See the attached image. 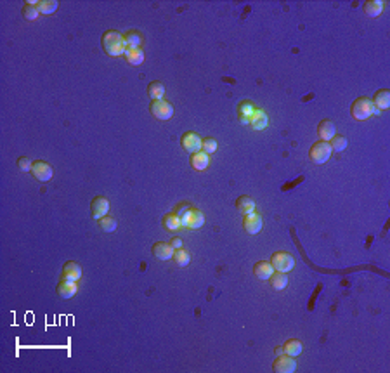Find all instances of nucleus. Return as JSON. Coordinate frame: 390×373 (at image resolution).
<instances>
[{"mask_svg": "<svg viewBox=\"0 0 390 373\" xmlns=\"http://www.w3.org/2000/svg\"><path fill=\"white\" fill-rule=\"evenodd\" d=\"M149 112L155 118L158 120H170L174 116V106H172L168 101H153L151 106H149Z\"/></svg>", "mask_w": 390, "mask_h": 373, "instance_id": "6", "label": "nucleus"}, {"mask_svg": "<svg viewBox=\"0 0 390 373\" xmlns=\"http://www.w3.org/2000/svg\"><path fill=\"white\" fill-rule=\"evenodd\" d=\"M371 103H373L374 108H378L380 112H382V110H387V108H390V91H387V89L378 91L376 94H374L373 99H371Z\"/></svg>", "mask_w": 390, "mask_h": 373, "instance_id": "17", "label": "nucleus"}, {"mask_svg": "<svg viewBox=\"0 0 390 373\" xmlns=\"http://www.w3.org/2000/svg\"><path fill=\"white\" fill-rule=\"evenodd\" d=\"M90 210H92V217L97 219V221L103 219L104 215H107V210H109V202H107V198H104V196H96V198L92 200Z\"/></svg>", "mask_w": 390, "mask_h": 373, "instance_id": "11", "label": "nucleus"}, {"mask_svg": "<svg viewBox=\"0 0 390 373\" xmlns=\"http://www.w3.org/2000/svg\"><path fill=\"white\" fill-rule=\"evenodd\" d=\"M271 264L274 267V271H279V273H288L295 267V259L291 254L288 252H276L271 257Z\"/></svg>", "mask_w": 390, "mask_h": 373, "instance_id": "5", "label": "nucleus"}, {"mask_svg": "<svg viewBox=\"0 0 390 373\" xmlns=\"http://www.w3.org/2000/svg\"><path fill=\"white\" fill-rule=\"evenodd\" d=\"M103 49L107 56L118 57L122 54H125V42L124 35L116 30H107L103 35Z\"/></svg>", "mask_w": 390, "mask_h": 373, "instance_id": "1", "label": "nucleus"}, {"mask_svg": "<svg viewBox=\"0 0 390 373\" xmlns=\"http://www.w3.org/2000/svg\"><path fill=\"white\" fill-rule=\"evenodd\" d=\"M63 280H70V281H78L82 278V267L76 264V262L70 261L64 264L63 267V274H61Z\"/></svg>", "mask_w": 390, "mask_h": 373, "instance_id": "15", "label": "nucleus"}, {"mask_svg": "<svg viewBox=\"0 0 390 373\" xmlns=\"http://www.w3.org/2000/svg\"><path fill=\"white\" fill-rule=\"evenodd\" d=\"M124 42H125V49H134V47H141L142 44V35L136 30L132 32H127L124 35Z\"/></svg>", "mask_w": 390, "mask_h": 373, "instance_id": "23", "label": "nucleus"}, {"mask_svg": "<svg viewBox=\"0 0 390 373\" xmlns=\"http://www.w3.org/2000/svg\"><path fill=\"white\" fill-rule=\"evenodd\" d=\"M99 226L106 233H115L116 231V219L111 215H104L103 219H99Z\"/></svg>", "mask_w": 390, "mask_h": 373, "instance_id": "32", "label": "nucleus"}, {"mask_svg": "<svg viewBox=\"0 0 390 373\" xmlns=\"http://www.w3.org/2000/svg\"><path fill=\"white\" fill-rule=\"evenodd\" d=\"M267 123H269V118L267 115L262 112V110H255L253 115L250 118V125L255 129V131H264L267 127Z\"/></svg>", "mask_w": 390, "mask_h": 373, "instance_id": "19", "label": "nucleus"}, {"mask_svg": "<svg viewBox=\"0 0 390 373\" xmlns=\"http://www.w3.org/2000/svg\"><path fill=\"white\" fill-rule=\"evenodd\" d=\"M217 148H219V144H217V141H215L213 137H207V139H203V143H201V151L207 153V155L215 153Z\"/></svg>", "mask_w": 390, "mask_h": 373, "instance_id": "34", "label": "nucleus"}, {"mask_svg": "<svg viewBox=\"0 0 390 373\" xmlns=\"http://www.w3.org/2000/svg\"><path fill=\"white\" fill-rule=\"evenodd\" d=\"M76 290H78L76 281H70V280L61 278V281L57 283V286H56V294L59 295L61 298H71V297H75Z\"/></svg>", "mask_w": 390, "mask_h": 373, "instance_id": "12", "label": "nucleus"}, {"mask_svg": "<svg viewBox=\"0 0 390 373\" xmlns=\"http://www.w3.org/2000/svg\"><path fill=\"white\" fill-rule=\"evenodd\" d=\"M269 281H271V286L274 290H284L288 286V276L286 273H279V271H274V274H272L271 278H269Z\"/></svg>", "mask_w": 390, "mask_h": 373, "instance_id": "25", "label": "nucleus"}, {"mask_svg": "<svg viewBox=\"0 0 390 373\" xmlns=\"http://www.w3.org/2000/svg\"><path fill=\"white\" fill-rule=\"evenodd\" d=\"M331 153H333V149H331L330 143H326V141H318V143L312 144L311 151H309V158H311V162L316 163V165H322V163H326L328 160H330Z\"/></svg>", "mask_w": 390, "mask_h": 373, "instance_id": "2", "label": "nucleus"}, {"mask_svg": "<svg viewBox=\"0 0 390 373\" xmlns=\"http://www.w3.org/2000/svg\"><path fill=\"white\" fill-rule=\"evenodd\" d=\"M170 246L174 248V250H179V248H184V242H182V238H179V236H174V238L170 240Z\"/></svg>", "mask_w": 390, "mask_h": 373, "instance_id": "37", "label": "nucleus"}, {"mask_svg": "<svg viewBox=\"0 0 390 373\" xmlns=\"http://www.w3.org/2000/svg\"><path fill=\"white\" fill-rule=\"evenodd\" d=\"M32 174L36 181H40V183H47V181L52 179V175H54V170H52V167L47 162H35L33 163Z\"/></svg>", "mask_w": 390, "mask_h": 373, "instance_id": "9", "label": "nucleus"}, {"mask_svg": "<svg viewBox=\"0 0 390 373\" xmlns=\"http://www.w3.org/2000/svg\"><path fill=\"white\" fill-rule=\"evenodd\" d=\"M201 143H203V139H201L196 132H186V134L182 135V139H180L182 148L187 151V153H191V155L201 151Z\"/></svg>", "mask_w": 390, "mask_h": 373, "instance_id": "8", "label": "nucleus"}, {"mask_svg": "<svg viewBox=\"0 0 390 373\" xmlns=\"http://www.w3.org/2000/svg\"><path fill=\"white\" fill-rule=\"evenodd\" d=\"M125 56H127V61L132 66H141L144 63V52L141 47L125 49Z\"/></svg>", "mask_w": 390, "mask_h": 373, "instance_id": "21", "label": "nucleus"}, {"mask_svg": "<svg viewBox=\"0 0 390 373\" xmlns=\"http://www.w3.org/2000/svg\"><path fill=\"white\" fill-rule=\"evenodd\" d=\"M362 9H364V12H366L370 18H376V16H380V14H382L383 2H382V0H368V2H364Z\"/></svg>", "mask_w": 390, "mask_h": 373, "instance_id": "22", "label": "nucleus"}, {"mask_svg": "<svg viewBox=\"0 0 390 373\" xmlns=\"http://www.w3.org/2000/svg\"><path fill=\"white\" fill-rule=\"evenodd\" d=\"M36 0H32V2H26L24 4V7H23V18L26 21H35L36 18H38V9H36Z\"/></svg>", "mask_w": 390, "mask_h": 373, "instance_id": "29", "label": "nucleus"}, {"mask_svg": "<svg viewBox=\"0 0 390 373\" xmlns=\"http://www.w3.org/2000/svg\"><path fill=\"white\" fill-rule=\"evenodd\" d=\"M236 208H238L239 214H250V212H255V202L251 196H239L238 200H236Z\"/></svg>", "mask_w": 390, "mask_h": 373, "instance_id": "20", "label": "nucleus"}, {"mask_svg": "<svg viewBox=\"0 0 390 373\" xmlns=\"http://www.w3.org/2000/svg\"><path fill=\"white\" fill-rule=\"evenodd\" d=\"M147 94L151 97V101H160L163 99L165 95V85L161 82H151L147 85Z\"/></svg>", "mask_w": 390, "mask_h": 373, "instance_id": "26", "label": "nucleus"}, {"mask_svg": "<svg viewBox=\"0 0 390 373\" xmlns=\"http://www.w3.org/2000/svg\"><path fill=\"white\" fill-rule=\"evenodd\" d=\"M253 274L257 276L259 280H262V281H266V280H269L274 274V267H272L271 262L267 261H260L257 262L253 266Z\"/></svg>", "mask_w": 390, "mask_h": 373, "instance_id": "16", "label": "nucleus"}, {"mask_svg": "<svg viewBox=\"0 0 390 373\" xmlns=\"http://www.w3.org/2000/svg\"><path fill=\"white\" fill-rule=\"evenodd\" d=\"M151 250H153V255H155L156 259H160V261H168V259L174 257V252H176L170 246V243H167V242H156Z\"/></svg>", "mask_w": 390, "mask_h": 373, "instance_id": "13", "label": "nucleus"}, {"mask_svg": "<svg viewBox=\"0 0 390 373\" xmlns=\"http://www.w3.org/2000/svg\"><path fill=\"white\" fill-rule=\"evenodd\" d=\"M276 354H278V356H281V354H284V353H283V347H276Z\"/></svg>", "mask_w": 390, "mask_h": 373, "instance_id": "38", "label": "nucleus"}, {"mask_svg": "<svg viewBox=\"0 0 390 373\" xmlns=\"http://www.w3.org/2000/svg\"><path fill=\"white\" fill-rule=\"evenodd\" d=\"M318 135L321 137V141H326V143H330L335 135H337V127H335V123L330 122V120H322V122H319Z\"/></svg>", "mask_w": 390, "mask_h": 373, "instance_id": "14", "label": "nucleus"}, {"mask_svg": "<svg viewBox=\"0 0 390 373\" xmlns=\"http://www.w3.org/2000/svg\"><path fill=\"white\" fill-rule=\"evenodd\" d=\"M208 165H210V155H207L203 151H198V153L191 155V167L195 170H205Z\"/></svg>", "mask_w": 390, "mask_h": 373, "instance_id": "18", "label": "nucleus"}, {"mask_svg": "<svg viewBox=\"0 0 390 373\" xmlns=\"http://www.w3.org/2000/svg\"><path fill=\"white\" fill-rule=\"evenodd\" d=\"M330 144H331V149L337 151V153H340V151H343L347 148V137H345V135L337 134L333 139L330 141Z\"/></svg>", "mask_w": 390, "mask_h": 373, "instance_id": "33", "label": "nucleus"}, {"mask_svg": "<svg viewBox=\"0 0 390 373\" xmlns=\"http://www.w3.org/2000/svg\"><path fill=\"white\" fill-rule=\"evenodd\" d=\"M253 112H255L253 103H250V101H245V103L239 104V116H241V123L248 125L251 115H253Z\"/></svg>", "mask_w": 390, "mask_h": 373, "instance_id": "28", "label": "nucleus"}, {"mask_svg": "<svg viewBox=\"0 0 390 373\" xmlns=\"http://www.w3.org/2000/svg\"><path fill=\"white\" fill-rule=\"evenodd\" d=\"M163 227L167 231H179L182 227V223H180V217L176 215L174 212L172 214H167L163 217Z\"/></svg>", "mask_w": 390, "mask_h": 373, "instance_id": "27", "label": "nucleus"}, {"mask_svg": "<svg viewBox=\"0 0 390 373\" xmlns=\"http://www.w3.org/2000/svg\"><path fill=\"white\" fill-rule=\"evenodd\" d=\"M191 208V205L189 203H179V205L176 206V210H174V214L179 215V217H182V215L187 214V210Z\"/></svg>", "mask_w": 390, "mask_h": 373, "instance_id": "36", "label": "nucleus"}, {"mask_svg": "<svg viewBox=\"0 0 390 373\" xmlns=\"http://www.w3.org/2000/svg\"><path fill=\"white\" fill-rule=\"evenodd\" d=\"M18 167H19L21 172H32L33 162L28 158V156H21V158L18 160Z\"/></svg>", "mask_w": 390, "mask_h": 373, "instance_id": "35", "label": "nucleus"}, {"mask_svg": "<svg viewBox=\"0 0 390 373\" xmlns=\"http://www.w3.org/2000/svg\"><path fill=\"white\" fill-rule=\"evenodd\" d=\"M272 370L276 373H293L297 370V363H295L293 356H288V354H281V356L276 357V361L272 363Z\"/></svg>", "mask_w": 390, "mask_h": 373, "instance_id": "7", "label": "nucleus"}, {"mask_svg": "<svg viewBox=\"0 0 390 373\" xmlns=\"http://www.w3.org/2000/svg\"><path fill=\"white\" fill-rule=\"evenodd\" d=\"M243 227L248 234H259L262 229V217L257 212H250V214L245 215Z\"/></svg>", "mask_w": 390, "mask_h": 373, "instance_id": "10", "label": "nucleus"}, {"mask_svg": "<svg viewBox=\"0 0 390 373\" xmlns=\"http://www.w3.org/2000/svg\"><path fill=\"white\" fill-rule=\"evenodd\" d=\"M180 223H182V227H186V229L196 231V229H199V227L205 224V215H203V212H201V210H198V208L191 206V208L187 210V214L180 217Z\"/></svg>", "mask_w": 390, "mask_h": 373, "instance_id": "3", "label": "nucleus"}, {"mask_svg": "<svg viewBox=\"0 0 390 373\" xmlns=\"http://www.w3.org/2000/svg\"><path fill=\"white\" fill-rule=\"evenodd\" d=\"M283 353L293 357L300 356V354H302V342L297 340V338H290V340H286V344L283 345Z\"/></svg>", "mask_w": 390, "mask_h": 373, "instance_id": "24", "label": "nucleus"}, {"mask_svg": "<svg viewBox=\"0 0 390 373\" xmlns=\"http://www.w3.org/2000/svg\"><path fill=\"white\" fill-rule=\"evenodd\" d=\"M174 261H176V264L177 266H180V267H186L189 262H191V254L187 250H184V248H179V250H176L174 252Z\"/></svg>", "mask_w": 390, "mask_h": 373, "instance_id": "31", "label": "nucleus"}, {"mask_svg": "<svg viewBox=\"0 0 390 373\" xmlns=\"http://www.w3.org/2000/svg\"><path fill=\"white\" fill-rule=\"evenodd\" d=\"M57 7H59V2H56V0H40L36 4L40 14H52V12L57 11Z\"/></svg>", "mask_w": 390, "mask_h": 373, "instance_id": "30", "label": "nucleus"}, {"mask_svg": "<svg viewBox=\"0 0 390 373\" xmlns=\"http://www.w3.org/2000/svg\"><path fill=\"white\" fill-rule=\"evenodd\" d=\"M351 113L355 120H368L373 115V103H371L370 97H359L352 104Z\"/></svg>", "mask_w": 390, "mask_h": 373, "instance_id": "4", "label": "nucleus"}]
</instances>
